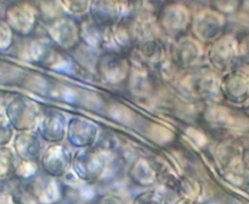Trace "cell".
Segmentation results:
<instances>
[{
  "instance_id": "2",
  "label": "cell",
  "mask_w": 249,
  "mask_h": 204,
  "mask_svg": "<svg viewBox=\"0 0 249 204\" xmlns=\"http://www.w3.org/2000/svg\"><path fill=\"white\" fill-rule=\"evenodd\" d=\"M71 156L69 152L63 146L50 147L42 157V165L44 170L52 176L63 175L69 165Z\"/></svg>"
},
{
  "instance_id": "4",
  "label": "cell",
  "mask_w": 249,
  "mask_h": 204,
  "mask_svg": "<svg viewBox=\"0 0 249 204\" xmlns=\"http://www.w3.org/2000/svg\"><path fill=\"white\" fill-rule=\"evenodd\" d=\"M14 155L7 148L0 149V179H5L14 173Z\"/></svg>"
},
{
  "instance_id": "5",
  "label": "cell",
  "mask_w": 249,
  "mask_h": 204,
  "mask_svg": "<svg viewBox=\"0 0 249 204\" xmlns=\"http://www.w3.org/2000/svg\"><path fill=\"white\" fill-rule=\"evenodd\" d=\"M133 204H165V202L162 197L155 191H146L137 195Z\"/></svg>"
},
{
  "instance_id": "1",
  "label": "cell",
  "mask_w": 249,
  "mask_h": 204,
  "mask_svg": "<svg viewBox=\"0 0 249 204\" xmlns=\"http://www.w3.org/2000/svg\"><path fill=\"white\" fill-rule=\"evenodd\" d=\"M105 166L103 157L93 151L78 152L75 154L73 167L76 174L84 180H92L97 178Z\"/></svg>"
},
{
  "instance_id": "6",
  "label": "cell",
  "mask_w": 249,
  "mask_h": 204,
  "mask_svg": "<svg viewBox=\"0 0 249 204\" xmlns=\"http://www.w3.org/2000/svg\"><path fill=\"white\" fill-rule=\"evenodd\" d=\"M95 204H124L123 199L117 195L114 194H107L104 196H101Z\"/></svg>"
},
{
  "instance_id": "3",
  "label": "cell",
  "mask_w": 249,
  "mask_h": 204,
  "mask_svg": "<svg viewBox=\"0 0 249 204\" xmlns=\"http://www.w3.org/2000/svg\"><path fill=\"white\" fill-rule=\"evenodd\" d=\"M15 143V147L18 155L26 161L36 159L40 154V145L36 138L18 137Z\"/></svg>"
}]
</instances>
